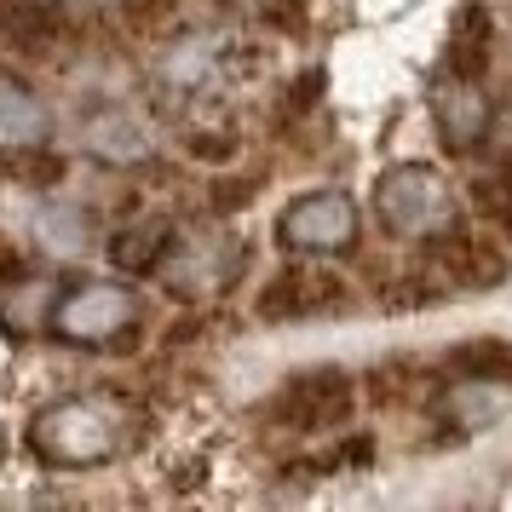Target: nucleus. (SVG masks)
<instances>
[{"instance_id":"nucleus-1","label":"nucleus","mask_w":512,"mask_h":512,"mask_svg":"<svg viewBox=\"0 0 512 512\" xmlns=\"http://www.w3.org/2000/svg\"><path fill=\"white\" fill-rule=\"evenodd\" d=\"M139 432V403H127L121 392H70L29 420V455L52 472H87L127 455Z\"/></svg>"},{"instance_id":"nucleus-2","label":"nucleus","mask_w":512,"mask_h":512,"mask_svg":"<svg viewBox=\"0 0 512 512\" xmlns=\"http://www.w3.org/2000/svg\"><path fill=\"white\" fill-rule=\"evenodd\" d=\"M374 219H380V231L403 236V242H426L438 225L455 219V196H449L438 167L403 162V167L380 173V185H374Z\"/></svg>"},{"instance_id":"nucleus-3","label":"nucleus","mask_w":512,"mask_h":512,"mask_svg":"<svg viewBox=\"0 0 512 512\" xmlns=\"http://www.w3.org/2000/svg\"><path fill=\"white\" fill-rule=\"evenodd\" d=\"M351 409H357V380L340 363H311L282 380L265 415L282 432H334L340 420H351Z\"/></svg>"},{"instance_id":"nucleus-4","label":"nucleus","mask_w":512,"mask_h":512,"mask_svg":"<svg viewBox=\"0 0 512 512\" xmlns=\"http://www.w3.org/2000/svg\"><path fill=\"white\" fill-rule=\"evenodd\" d=\"M139 323V300L121 282H75L52 305V328L70 346H116Z\"/></svg>"},{"instance_id":"nucleus-5","label":"nucleus","mask_w":512,"mask_h":512,"mask_svg":"<svg viewBox=\"0 0 512 512\" xmlns=\"http://www.w3.org/2000/svg\"><path fill=\"white\" fill-rule=\"evenodd\" d=\"M277 242L294 254L334 259L357 242V202L346 190H305L277 213Z\"/></svg>"},{"instance_id":"nucleus-6","label":"nucleus","mask_w":512,"mask_h":512,"mask_svg":"<svg viewBox=\"0 0 512 512\" xmlns=\"http://www.w3.org/2000/svg\"><path fill=\"white\" fill-rule=\"evenodd\" d=\"M426 265H432V277L443 288H472V294H484V288L507 277V254L489 236L466 231L461 219H449V225L426 236Z\"/></svg>"},{"instance_id":"nucleus-7","label":"nucleus","mask_w":512,"mask_h":512,"mask_svg":"<svg viewBox=\"0 0 512 512\" xmlns=\"http://www.w3.org/2000/svg\"><path fill=\"white\" fill-rule=\"evenodd\" d=\"M346 305V282L323 271V265H288L259 288V323H305V317H323V311H340Z\"/></svg>"},{"instance_id":"nucleus-8","label":"nucleus","mask_w":512,"mask_h":512,"mask_svg":"<svg viewBox=\"0 0 512 512\" xmlns=\"http://www.w3.org/2000/svg\"><path fill=\"white\" fill-rule=\"evenodd\" d=\"M432 127H438V139L449 156H472L478 144L489 139V127H495V104L484 98L478 87V75H443L438 87H432Z\"/></svg>"},{"instance_id":"nucleus-9","label":"nucleus","mask_w":512,"mask_h":512,"mask_svg":"<svg viewBox=\"0 0 512 512\" xmlns=\"http://www.w3.org/2000/svg\"><path fill=\"white\" fill-rule=\"evenodd\" d=\"M0 35L24 58H58L70 47L75 18L64 0H0Z\"/></svg>"},{"instance_id":"nucleus-10","label":"nucleus","mask_w":512,"mask_h":512,"mask_svg":"<svg viewBox=\"0 0 512 512\" xmlns=\"http://www.w3.org/2000/svg\"><path fill=\"white\" fill-rule=\"evenodd\" d=\"M47 104L35 98L29 81L0 70V150H41L47 144Z\"/></svg>"},{"instance_id":"nucleus-11","label":"nucleus","mask_w":512,"mask_h":512,"mask_svg":"<svg viewBox=\"0 0 512 512\" xmlns=\"http://www.w3.org/2000/svg\"><path fill=\"white\" fill-rule=\"evenodd\" d=\"M81 139H87V150L93 156H104V162H144V150H150V139H144V127L127 110H93V116L81 121Z\"/></svg>"},{"instance_id":"nucleus-12","label":"nucleus","mask_w":512,"mask_h":512,"mask_svg":"<svg viewBox=\"0 0 512 512\" xmlns=\"http://www.w3.org/2000/svg\"><path fill=\"white\" fill-rule=\"evenodd\" d=\"M167 248H173V236H167L162 219H139V225H121V231H116V242H110V259H116L121 271L144 277V271H162Z\"/></svg>"},{"instance_id":"nucleus-13","label":"nucleus","mask_w":512,"mask_h":512,"mask_svg":"<svg viewBox=\"0 0 512 512\" xmlns=\"http://www.w3.org/2000/svg\"><path fill=\"white\" fill-rule=\"evenodd\" d=\"M449 369L466 386H512V346L507 340H466L449 351Z\"/></svg>"},{"instance_id":"nucleus-14","label":"nucleus","mask_w":512,"mask_h":512,"mask_svg":"<svg viewBox=\"0 0 512 512\" xmlns=\"http://www.w3.org/2000/svg\"><path fill=\"white\" fill-rule=\"evenodd\" d=\"M489 47H495V24H489L484 6H466L455 41H449V70L455 75H484L489 70Z\"/></svg>"},{"instance_id":"nucleus-15","label":"nucleus","mask_w":512,"mask_h":512,"mask_svg":"<svg viewBox=\"0 0 512 512\" xmlns=\"http://www.w3.org/2000/svg\"><path fill=\"white\" fill-rule=\"evenodd\" d=\"M472 208L489 219V231L512 242V150L489 167V173H478V179H472Z\"/></svg>"},{"instance_id":"nucleus-16","label":"nucleus","mask_w":512,"mask_h":512,"mask_svg":"<svg viewBox=\"0 0 512 512\" xmlns=\"http://www.w3.org/2000/svg\"><path fill=\"white\" fill-rule=\"evenodd\" d=\"M87 213L81 208H41L35 213V236H41V248L47 254H58V259H70V254H81L87 248Z\"/></svg>"},{"instance_id":"nucleus-17","label":"nucleus","mask_w":512,"mask_h":512,"mask_svg":"<svg viewBox=\"0 0 512 512\" xmlns=\"http://www.w3.org/2000/svg\"><path fill=\"white\" fill-rule=\"evenodd\" d=\"M179 6H185V0H127V12H133L144 29H150V24H167Z\"/></svg>"},{"instance_id":"nucleus-18","label":"nucleus","mask_w":512,"mask_h":512,"mask_svg":"<svg viewBox=\"0 0 512 512\" xmlns=\"http://www.w3.org/2000/svg\"><path fill=\"white\" fill-rule=\"evenodd\" d=\"M29 271H24V259L12 254V248H0V294H6V288H12V282H24Z\"/></svg>"}]
</instances>
